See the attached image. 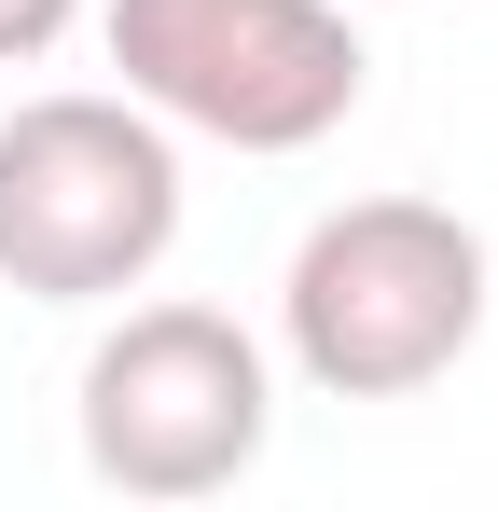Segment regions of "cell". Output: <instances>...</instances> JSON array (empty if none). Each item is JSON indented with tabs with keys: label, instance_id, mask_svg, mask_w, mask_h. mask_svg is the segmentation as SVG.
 <instances>
[{
	"label": "cell",
	"instance_id": "obj_1",
	"mask_svg": "<svg viewBox=\"0 0 498 512\" xmlns=\"http://www.w3.org/2000/svg\"><path fill=\"white\" fill-rule=\"evenodd\" d=\"M498 263L443 194H346L277 277V346L319 402H415L485 346Z\"/></svg>",
	"mask_w": 498,
	"mask_h": 512
},
{
	"label": "cell",
	"instance_id": "obj_2",
	"mask_svg": "<svg viewBox=\"0 0 498 512\" xmlns=\"http://www.w3.org/2000/svg\"><path fill=\"white\" fill-rule=\"evenodd\" d=\"M180 250V139L139 97H14L0 111V277L28 305H125Z\"/></svg>",
	"mask_w": 498,
	"mask_h": 512
},
{
	"label": "cell",
	"instance_id": "obj_3",
	"mask_svg": "<svg viewBox=\"0 0 498 512\" xmlns=\"http://www.w3.org/2000/svg\"><path fill=\"white\" fill-rule=\"evenodd\" d=\"M97 42L166 139L222 153H319L374 70L346 0H97Z\"/></svg>",
	"mask_w": 498,
	"mask_h": 512
},
{
	"label": "cell",
	"instance_id": "obj_4",
	"mask_svg": "<svg viewBox=\"0 0 498 512\" xmlns=\"http://www.w3.org/2000/svg\"><path fill=\"white\" fill-rule=\"evenodd\" d=\"M277 443V360L222 305H125L83 346V471L125 499H222Z\"/></svg>",
	"mask_w": 498,
	"mask_h": 512
},
{
	"label": "cell",
	"instance_id": "obj_5",
	"mask_svg": "<svg viewBox=\"0 0 498 512\" xmlns=\"http://www.w3.org/2000/svg\"><path fill=\"white\" fill-rule=\"evenodd\" d=\"M70 28H83V0H0V70H42Z\"/></svg>",
	"mask_w": 498,
	"mask_h": 512
}]
</instances>
